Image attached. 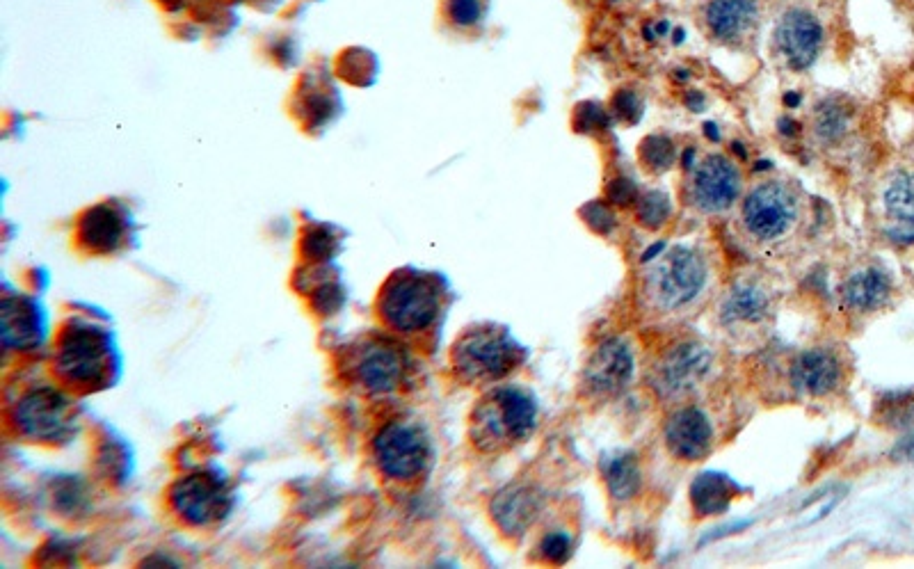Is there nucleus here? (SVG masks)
<instances>
[{
	"label": "nucleus",
	"mask_w": 914,
	"mask_h": 569,
	"mask_svg": "<svg viewBox=\"0 0 914 569\" xmlns=\"http://www.w3.org/2000/svg\"><path fill=\"white\" fill-rule=\"evenodd\" d=\"M537 428V403L526 389L496 387L471 412L469 435L483 453H499L524 444Z\"/></svg>",
	"instance_id": "obj_1"
},
{
	"label": "nucleus",
	"mask_w": 914,
	"mask_h": 569,
	"mask_svg": "<svg viewBox=\"0 0 914 569\" xmlns=\"http://www.w3.org/2000/svg\"><path fill=\"white\" fill-rule=\"evenodd\" d=\"M53 364L71 387L101 389L117 378L122 362L115 341L106 330L74 320L60 334Z\"/></svg>",
	"instance_id": "obj_2"
},
{
	"label": "nucleus",
	"mask_w": 914,
	"mask_h": 569,
	"mask_svg": "<svg viewBox=\"0 0 914 569\" xmlns=\"http://www.w3.org/2000/svg\"><path fill=\"white\" fill-rule=\"evenodd\" d=\"M442 309V291L432 275L419 270H398L384 282L378 311L382 323L398 334L426 332Z\"/></svg>",
	"instance_id": "obj_3"
},
{
	"label": "nucleus",
	"mask_w": 914,
	"mask_h": 569,
	"mask_svg": "<svg viewBox=\"0 0 914 569\" xmlns=\"http://www.w3.org/2000/svg\"><path fill=\"white\" fill-rule=\"evenodd\" d=\"M524 348L512 334L496 325L471 327L455 341L451 362L457 378L467 384H492L515 371Z\"/></svg>",
	"instance_id": "obj_4"
},
{
	"label": "nucleus",
	"mask_w": 914,
	"mask_h": 569,
	"mask_svg": "<svg viewBox=\"0 0 914 569\" xmlns=\"http://www.w3.org/2000/svg\"><path fill=\"white\" fill-rule=\"evenodd\" d=\"M709 266L693 247H672L661 254L647 275V298L663 314L681 311L700 298L707 286Z\"/></svg>",
	"instance_id": "obj_5"
},
{
	"label": "nucleus",
	"mask_w": 914,
	"mask_h": 569,
	"mask_svg": "<svg viewBox=\"0 0 914 569\" xmlns=\"http://www.w3.org/2000/svg\"><path fill=\"white\" fill-rule=\"evenodd\" d=\"M800 220V199L787 183L764 181L743 199L741 224L757 243H777L787 238Z\"/></svg>",
	"instance_id": "obj_6"
},
{
	"label": "nucleus",
	"mask_w": 914,
	"mask_h": 569,
	"mask_svg": "<svg viewBox=\"0 0 914 569\" xmlns=\"http://www.w3.org/2000/svg\"><path fill=\"white\" fill-rule=\"evenodd\" d=\"M410 368L412 359L407 355L405 346L384 339V336H371V339L352 348L348 355V373L352 382L373 396H387L398 391L407 382Z\"/></svg>",
	"instance_id": "obj_7"
},
{
	"label": "nucleus",
	"mask_w": 914,
	"mask_h": 569,
	"mask_svg": "<svg viewBox=\"0 0 914 569\" xmlns=\"http://www.w3.org/2000/svg\"><path fill=\"white\" fill-rule=\"evenodd\" d=\"M373 460L391 480L419 478L432 460L428 432L414 421H389L373 439Z\"/></svg>",
	"instance_id": "obj_8"
},
{
	"label": "nucleus",
	"mask_w": 914,
	"mask_h": 569,
	"mask_svg": "<svg viewBox=\"0 0 914 569\" xmlns=\"http://www.w3.org/2000/svg\"><path fill=\"white\" fill-rule=\"evenodd\" d=\"M12 421L16 430L30 442H62L74 432V407L62 391L53 387H35L16 400Z\"/></svg>",
	"instance_id": "obj_9"
},
{
	"label": "nucleus",
	"mask_w": 914,
	"mask_h": 569,
	"mask_svg": "<svg viewBox=\"0 0 914 569\" xmlns=\"http://www.w3.org/2000/svg\"><path fill=\"white\" fill-rule=\"evenodd\" d=\"M713 352L700 341H679L661 355L652 371V387L661 400H684L709 378Z\"/></svg>",
	"instance_id": "obj_10"
},
{
	"label": "nucleus",
	"mask_w": 914,
	"mask_h": 569,
	"mask_svg": "<svg viewBox=\"0 0 914 569\" xmlns=\"http://www.w3.org/2000/svg\"><path fill=\"white\" fill-rule=\"evenodd\" d=\"M743 190V174L739 165L723 154H709L697 160L691 170L688 197L697 211L716 215L725 213L736 204Z\"/></svg>",
	"instance_id": "obj_11"
},
{
	"label": "nucleus",
	"mask_w": 914,
	"mask_h": 569,
	"mask_svg": "<svg viewBox=\"0 0 914 569\" xmlns=\"http://www.w3.org/2000/svg\"><path fill=\"white\" fill-rule=\"evenodd\" d=\"M231 492L227 478L218 474H192L172 487V508L183 522L208 526L229 512Z\"/></svg>",
	"instance_id": "obj_12"
},
{
	"label": "nucleus",
	"mask_w": 914,
	"mask_h": 569,
	"mask_svg": "<svg viewBox=\"0 0 914 569\" xmlns=\"http://www.w3.org/2000/svg\"><path fill=\"white\" fill-rule=\"evenodd\" d=\"M823 23L807 7H789L780 16L773 32V44L780 58L793 71H805L812 67L823 48Z\"/></svg>",
	"instance_id": "obj_13"
},
{
	"label": "nucleus",
	"mask_w": 914,
	"mask_h": 569,
	"mask_svg": "<svg viewBox=\"0 0 914 569\" xmlns=\"http://www.w3.org/2000/svg\"><path fill=\"white\" fill-rule=\"evenodd\" d=\"M633 352L624 339H606L592 352L583 368L581 387L585 396L604 400L629 387L633 378Z\"/></svg>",
	"instance_id": "obj_14"
},
{
	"label": "nucleus",
	"mask_w": 914,
	"mask_h": 569,
	"mask_svg": "<svg viewBox=\"0 0 914 569\" xmlns=\"http://www.w3.org/2000/svg\"><path fill=\"white\" fill-rule=\"evenodd\" d=\"M78 243L94 254H112L133 236L131 215L117 204H96L80 215Z\"/></svg>",
	"instance_id": "obj_15"
},
{
	"label": "nucleus",
	"mask_w": 914,
	"mask_h": 569,
	"mask_svg": "<svg viewBox=\"0 0 914 569\" xmlns=\"http://www.w3.org/2000/svg\"><path fill=\"white\" fill-rule=\"evenodd\" d=\"M665 444L670 453L684 462L707 458L713 446V426L700 407L686 405L665 423Z\"/></svg>",
	"instance_id": "obj_16"
},
{
	"label": "nucleus",
	"mask_w": 914,
	"mask_h": 569,
	"mask_svg": "<svg viewBox=\"0 0 914 569\" xmlns=\"http://www.w3.org/2000/svg\"><path fill=\"white\" fill-rule=\"evenodd\" d=\"M789 378L803 396L823 398L839 389L844 368L830 348H807L791 362Z\"/></svg>",
	"instance_id": "obj_17"
},
{
	"label": "nucleus",
	"mask_w": 914,
	"mask_h": 569,
	"mask_svg": "<svg viewBox=\"0 0 914 569\" xmlns=\"http://www.w3.org/2000/svg\"><path fill=\"white\" fill-rule=\"evenodd\" d=\"M542 494L531 485H510L496 494L492 501V517L501 533L508 538H521L535 524L542 512Z\"/></svg>",
	"instance_id": "obj_18"
},
{
	"label": "nucleus",
	"mask_w": 914,
	"mask_h": 569,
	"mask_svg": "<svg viewBox=\"0 0 914 569\" xmlns=\"http://www.w3.org/2000/svg\"><path fill=\"white\" fill-rule=\"evenodd\" d=\"M757 0H707L702 21L709 35L720 44H736L755 28Z\"/></svg>",
	"instance_id": "obj_19"
},
{
	"label": "nucleus",
	"mask_w": 914,
	"mask_h": 569,
	"mask_svg": "<svg viewBox=\"0 0 914 569\" xmlns=\"http://www.w3.org/2000/svg\"><path fill=\"white\" fill-rule=\"evenodd\" d=\"M46 327V311L35 300H3V343L7 350H28L39 346L46 336Z\"/></svg>",
	"instance_id": "obj_20"
},
{
	"label": "nucleus",
	"mask_w": 914,
	"mask_h": 569,
	"mask_svg": "<svg viewBox=\"0 0 914 569\" xmlns=\"http://www.w3.org/2000/svg\"><path fill=\"white\" fill-rule=\"evenodd\" d=\"M771 298L755 282H739L727 293L720 320L732 332L757 330L771 318Z\"/></svg>",
	"instance_id": "obj_21"
},
{
	"label": "nucleus",
	"mask_w": 914,
	"mask_h": 569,
	"mask_svg": "<svg viewBox=\"0 0 914 569\" xmlns=\"http://www.w3.org/2000/svg\"><path fill=\"white\" fill-rule=\"evenodd\" d=\"M885 213L889 220L887 236L899 245H914V181L896 176L885 190Z\"/></svg>",
	"instance_id": "obj_22"
},
{
	"label": "nucleus",
	"mask_w": 914,
	"mask_h": 569,
	"mask_svg": "<svg viewBox=\"0 0 914 569\" xmlns=\"http://www.w3.org/2000/svg\"><path fill=\"white\" fill-rule=\"evenodd\" d=\"M892 293V282L880 268H864L853 272L841 284V302L851 311H876L883 307Z\"/></svg>",
	"instance_id": "obj_23"
},
{
	"label": "nucleus",
	"mask_w": 914,
	"mask_h": 569,
	"mask_svg": "<svg viewBox=\"0 0 914 569\" xmlns=\"http://www.w3.org/2000/svg\"><path fill=\"white\" fill-rule=\"evenodd\" d=\"M736 492H739V485L732 478L716 474V471H707V474L697 476L691 485L693 510L700 517L723 515L736 499Z\"/></svg>",
	"instance_id": "obj_24"
},
{
	"label": "nucleus",
	"mask_w": 914,
	"mask_h": 569,
	"mask_svg": "<svg viewBox=\"0 0 914 569\" xmlns=\"http://www.w3.org/2000/svg\"><path fill=\"white\" fill-rule=\"evenodd\" d=\"M601 476H604L606 490L615 501H631L643 487V474H640L638 458L627 451L606 453L599 462Z\"/></svg>",
	"instance_id": "obj_25"
},
{
	"label": "nucleus",
	"mask_w": 914,
	"mask_h": 569,
	"mask_svg": "<svg viewBox=\"0 0 914 569\" xmlns=\"http://www.w3.org/2000/svg\"><path fill=\"white\" fill-rule=\"evenodd\" d=\"M851 124L853 110L846 106L844 99H837V96L823 99L814 110V135L819 138L821 144H825V147H835V144L844 140L846 133L851 131Z\"/></svg>",
	"instance_id": "obj_26"
},
{
	"label": "nucleus",
	"mask_w": 914,
	"mask_h": 569,
	"mask_svg": "<svg viewBox=\"0 0 914 569\" xmlns=\"http://www.w3.org/2000/svg\"><path fill=\"white\" fill-rule=\"evenodd\" d=\"M640 160H643V165L649 172H668L677 160V149L668 135H647V138L640 142Z\"/></svg>",
	"instance_id": "obj_27"
},
{
	"label": "nucleus",
	"mask_w": 914,
	"mask_h": 569,
	"mask_svg": "<svg viewBox=\"0 0 914 569\" xmlns=\"http://www.w3.org/2000/svg\"><path fill=\"white\" fill-rule=\"evenodd\" d=\"M672 215L670 197L661 190H647L636 202V218L647 229H661Z\"/></svg>",
	"instance_id": "obj_28"
},
{
	"label": "nucleus",
	"mask_w": 914,
	"mask_h": 569,
	"mask_svg": "<svg viewBox=\"0 0 914 569\" xmlns=\"http://www.w3.org/2000/svg\"><path fill=\"white\" fill-rule=\"evenodd\" d=\"M487 3L485 0H446L444 14L451 26L460 30L476 28L485 19Z\"/></svg>",
	"instance_id": "obj_29"
},
{
	"label": "nucleus",
	"mask_w": 914,
	"mask_h": 569,
	"mask_svg": "<svg viewBox=\"0 0 914 569\" xmlns=\"http://www.w3.org/2000/svg\"><path fill=\"white\" fill-rule=\"evenodd\" d=\"M880 423L889 428H908L914 423V394H892L880 403Z\"/></svg>",
	"instance_id": "obj_30"
},
{
	"label": "nucleus",
	"mask_w": 914,
	"mask_h": 569,
	"mask_svg": "<svg viewBox=\"0 0 914 569\" xmlns=\"http://www.w3.org/2000/svg\"><path fill=\"white\" fill-rule=\"evenodd\" d=\"M540 558L551 565H565L572 558L574 542L565 531H549L540 542Z\"/></svg>",
	"instance_id": "obj_31"
},
{
	"label": "nucleus",
	"mask_w": 914,
	"mask_h": 569,
	"mask_svg": "<svg viewBox=\"0 0 914 569\" xmlns=\"http://www.w3.org/2000/svg\"><path fill=\"white\" fill-rule=\"evenodd\" d=\"M611 112L624 124H636L643 117V101L631 90H620L611 101Z\"/></svg>",
	"instance_id": "obj_32"
},
{
	"label": "nucleus",
	"mask_w": 914,
	"mask_h": 569,
	"mask_svg": "<svg viewBox=\"0 0 914 569\" xmlns=\"http://www.w3.org/2000/svg\"><path fill=\"white\" fill-rule=\"evenodd\" d=\"M585 224L597 234H611L615 227V213L608 202H590L581 208Z\"/></svg>",
	"instance_id": "obj_33"
},
{
	"label": "nucleus",
	"mask_w": 914,
	"mask_h": 569,
	"mask_svg": "<svg viewBox=\"0 0 914 569\" xmlns=\"http://www.w3.org/2000/svg\"><path fill=\"white\" fill-rule=\"evenodd\" d=\"M576 131L583 133H595V131H604L608 126V112L599 106V103H581L576 108Z\"/></svg>",
	"instance_id": "obj_34"
},
{
	"label": "nucleus",
	"mask_w": 914,
	"mask_h": 569,
	"mask_svg": "<svg viewBox=\"0 0 914 569\" xmlns=\"http://www.w3.org/2000/svg\"><path fill=\"white\" fill-rule=\"evenodd\" d=\"M638 197H640V192L636 188V183H633L631 179H627V176H617V179H613L606 186L608 204H615V206H631L633 204V206H636Z\"/></svg>",
	"instance_id": "obj_35"
},
{
	"label": "nucleus",
	"mask_w": 914,
	"mask_h": 569,
	"mask_svg": "<svg viewBox=\"0 0 914 569\" xmlns=\"http://www.w3.org/2000/svg\"><path fill=\"white\" fill-rule=\"evenodd\" d=\"M334 243H336V238H332V234H327V227L311 231V236L304 238L307 252L314 256V259H330V256L336 252Z\"/></svg>",
	"instance_id": "obj_36"
},
{
	"label": "nucleus",
	"mask_w": 914,
	"mask_h": 569,
	"mask_svg": "<svg viewBox=\"0 0 914 569\" xmlns=\"http://www.w3.org/2000/svg\"><path fill=\"white\" fill-rule=\"evenodd\" d=\"M892 455L896 460H914V432L910 437H905L899 444H896Z\"/></svg>",
	"instance_id": "obj_37"
},
{
	"label": "nucleus",
	"mask_w": 914,
	"mask_h": 569,
	"mask_svg": "<svg viewBox=\"0 0 914 569\" xmlns=\"http://www.w3.org/2000/svg\"><path fill=\"white\" fill-rule=\"evenodd\" d=\"M780 133H784V135H796V133H798V124L793 122L791 117H782V119H780Z\"/></svg>",
	"instance_id": "obj_38"
},
{
	"label": "nucleus",
	"mask_w": 914,
	"mask_h": 569,
	"mask_svg": "<svg viewBox=\"0 0 914 569\" xmlns=\"http://www.w3.org/2000/svg\"><path fill=\"white\" fill-rule=\"evenodd\" d=\"M704 133H707V138L711 142L720 140V131H716V124H704Z\"/></svg>",
	"instance_id": "obj_39"
},
{
	"label": "nucleus",
	"mask_w": 914,
	"mask_h": 569,
	"mask_svg": "<svg viewBox=\"0 0 914 569\" xmlns=\"http://www.w3.org/2000/svg\"><path fill=\"white\" fill-rule=\"evenodd\" d=\"M784 103H787V106H791V108H796L800 103V96L798 94H787V96H784Z\"/></svg>",
	"instance_id": "obj_40"
},
{
	"label": "nucleus",
	"mask_w": 914,
	"mask_h": 569,
	"mask_svg": "<svg viewBox=\"0 0 914 569\" xmlns=\"http://www.w3.org/2000/svg\"><path fill=\"white\" fill-rule=\"evenodd\" d=\"M684 35H686L684 30H675V42H677V44H679V42H684Z\"/></svg>",
	"instance_id": "obj_41"
}]
</instances>
